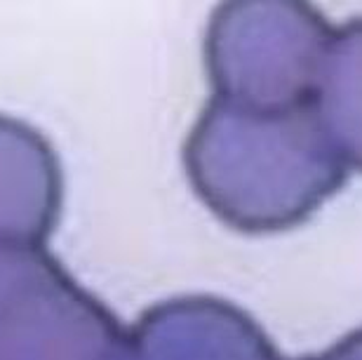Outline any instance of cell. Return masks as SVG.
Returning <instances> with one entry per match:
<instances>
[{"instance_id": "1", "label": "cell", "mask_w": 362, "mask_h": 360, "mask_svg": "<svg viewBox=\"0 0 362 360\" xmlns=\"http://www.w3.org/2000/svg\"><path fill=\"white\" fill-rule=\"evenodd\" d=\"M198 196L250 233L299 224L346 179L313 106L262 111L214 97L186 146Z\"/></svg>"}, {"instance_id": "2", "label": "cell", "mask_w": 362, "mask_h": 360, "mask_svg": "<svg viewBox=\"0 0 362 360\" xmlns=\"http://www.w3.org/2000/svg\"><path fill=\"white\" fill-rule=\"evenodd\" d=\"M332 33L303 3L221 5L207 35L216 97L262 111L313 106Z\"/></svg>"}, {"instance_id": "3", "label": "cell", "mask_w": 362, "mask_h": 360, "mask_svg": "<svg viewBox=\"0 0 362 360\" xmlns=\"http://www.w3.org/2000/svg\"><path fill=\"white\" fill-rule=\"evenodd\" d=\"M0 360H134L111 313L38 245H0Z\"/></svg>"}, {"instance_id": "4", "label": "cell", "mask_w": 362, "mask_h": 360, "mask_svg": "<svg viewBox=\"0 0 362 360\" xmlns=\"http://www.w3.org/2000/svg\"><path fill=\"white\" fill-rule=\"evenodd\" d=\"M134 360H282L255 320L216 299L165 306L132 339Z\"/></svg>"}, {"instance_id": "5", "label": "cell", "mask_w": 362, "mask_h": 360, "mask_svg": "<svg viewBox=\"0 0 362 360\" xmlns=\"http://www.w3.org/2000/svg\"><path fill=\"white\" fill-rule=\"evenodd\" d=\"M62 175L33 129L0 118V245H38L54 226Z\"/></svg>"}, {"instance_id": "6", "label": "cell", "mask_w": 362, "mask_h": 360, "mask_svg": "<svg viewBox=\"0 0 362 360\" xmlns=\"http://www.w3.org/2000/svg\"><path fill=\"white\" fill-rule=\"evenodd\" d=\"M313 111L341 161L362 170V19L332 33Z\"/></svg>"}, {"instance_id": "7", "label": "cell", "mask_w": 362, "mask_h": 360, "mask_svg": "<svg viewBox=\"0 0 362 360\" xmlns=\"http://www.w3.org/2000/svg\"><path fill=\"white\" fill-rule=\"evenodd\" d=\"M306 360H362V330L349 335L346 339L339 342L337 347L325 351L322 356L306 358Z\"/></svg>"}]
</instances>
